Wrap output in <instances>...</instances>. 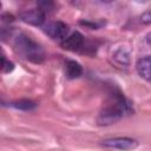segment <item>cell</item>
I'll return each instance as SVG.
<instances>
[{
    "instance_id": "cell-4",
    "label": "cell",
    "mask_w": 151,
    "mask_h": 151,
    "mask_svg": "<svg viewBox=\"0 0 151 151\" xmlns=\"http://www.w3.org/2000/svg\"><path fill=\"white\" fill-rule=\"evenodd\" d=\"M45 33L55 40H64L68 35V26L63 21H51L44 27Z\"/></svg>"
},
{
    "instance_id": "cell-8",
    "label": "cell",
    "mask_w": 151,
    "mask_h": 151,
    "mask_svg": "<svg viewBox=\"0 0 151 151\" xmlns=\"http://www.w3.org/2000/svg\"><path fill=\"white\" fill-rule=\"evenodd\" d=\"M81 73H83V68L79 63H77L74 60H68L66 63V76L70 79L79 78L81 76Z\"/></svg>"
},
{
    "instance_id": "cell-13",
    "label": "cell",
    "mask_w": 151,
    "mask_h": 151,
    "mask_svg": "<svg viewBox=\"0 0 151 151\" xmlns=\"http://www.w3.org/2000/svg\"><path fill=\"white\" fill-rule=\"evenodd\" d=\"M140 20H142V22H144V24H151V11L144 12V13L142 14V17H140Z\"/></svg>"
},
{
    "instance_id": "cell-14",
    "label": "cell",
    "mask_w": 151,
    "mask_h": 151,
    "mask_svg": "<svg viewBox=\"0 0 151 151\" xmlns=\"http://www.w3.org/2000/svg\"><path fill=\"white\" fill-rule=\"evenodd\" d=\"M145 41H146V44H147L149 46H151V31L146 34V37H145Z\"/></svg>"
},
{
    "instance_id": "cell-7",
    "label": "cell",
    "mask_w": 151,
    "mask_h": 151,
    "mask_svg": "<svg viewBox=\"0 0 151 151\" xmlns=\"http://www.w3.org/2000/svg\"><path fill=\"white\" fill-rule=\"evenodd\" d=\"M136 68L142 78H144L147 81H151V55H146L138 59Z\"/></svg>"
},
{
    "instance_id": "cell-6",
    "label": "cell",
    "mask_w": 151,
    "mask_h": 151,
    "mask_svg": "<svg viewBox=\"0 0 151 151\" xmlns=\"http://www.w3.org/2000/svg\"><path fill=\"white\" fill-rule=\"evenodd\" d=\"M85 45V39L83 37L81 33L79 32H73L71 34H68L63 41H61V46L65 50L68 51H80Z\"/></svg>"
},
{
    "instance_id": "cell-11",
    "label": "cell",
    "mask_w": 151,
    "mask_h": 151,
    "mask_svg": "<svg viewBox=\"0 0 151 151\" xmlns=\"http://www.w3.org/2000/svg\"><path fill=\"white\" fill-rule=\"evenodd\" d=\"M53 2H50V1H40L38 2V8L40 11H42L44 13L46 12H50L51 9H53Z\"/></svg>"
},
{
    "instance_id": "cell-9",
    "label": "cell",
    "mask_w": 151,
    "mask_h": 151,
    "mask_svg": "<svg viewBox=\"0 0 151 151\" xmlns=\"http://www.w3.org/2000/svg\"><path fill=\"white\" fill-rule=\"evenodd\" d=\"M11 106H13L17 110H22V111H31L33 110L37 104L29 99H20V100H15L13 103H11Z\"/></svg>"
},
{
    "instance_id": "cell-10",
    "label": "cell",
    "mask_w": 151,
    "mask_h": 151,
    "mask_svg": "<svg viewBox=\"0 0 151 151\" xmlns=\"http://www.w3.org/2000/svg\"><path fill=\"white\" fill-rule=\"evenodd\" d=\"M113 58L116 61H118L122 65H129L130 63V54L124 48H119L113 53Z\"/></svg>"
},
{
    "instance_id": "cell-3",
    "label": "cell",
    "mask_w": 151,
    "mask_h": 151,
    "mask_svg": "<svg viewBox=\"0 0 151 151\" xmlns=\"http://www.w3.org/2000/svg\"><path fill=\"white\" fill-rule=\"evenodd\" d=\"M101 145L109 149L120 150V151H129L133 150L138 146V142L130 137H114V138H107L101 142Z\"/></svg>"
},
{
    "instance_id": "cell-1",
    "label": "cell",
    "mask_w": 151,
    "mask_h": 151,
    "mask_svg": "<svg viewBox=\"0 0 151 151\" xmlns=\"http://www.w3.org/2000/svg\"><path fill=\"white\" fill-rule=\"evenodd\" d=\"M131 112V107L124 96L120 93L113 94L111 101L100 111L98 116V123L100 125H109L112 124L124 116L129 114Z\"/></svg>"
},
{
    "instance_id": "cell-5",
    "label": "cell",
    "mask_w": 151,
    "mask_h": 151,
    "mask_svg": "<svg viewBox=\"0 0 151 151\" xmlns=\"http://www.w3.org/2000/svg\"><path fill=\"white\" fill-rule=\"evenodd\" d=\"M19 18L26 24H29L33 26H40L45 21V13L37 7V8L26 9V11L20 12Z\"/></svg>"
},
{
    "instance_id": "cell-12",
    "label": "cell",
    "mask_w": 151,
    "mask_h": 151,
    "mask_svg": "<svg viewBox=\"0 0 151 151\" xmlns=\"http://www.w3.org/2000/svg\"><path fill=\"white\" fill-rule=\"evenodd\" d=\"M13 68H14L13 63H11V61H6V59L2 58V72L8 73V72H11Z\"/></svg>"
},
{
    "instance_id": "cell-2",
    "label": "cell",
    "mask_w": 151,
    "mask_h": 151,
    "mask_svg": "<svg viewBox=\"0 0 151 151\" xmlns=\"http://www.w3.org/2000/svg\"><path fill=\"white\" fill-rule=\"evenodd\" d=\"M14 48L21 57L31 63L40 64L45 59V52L42 47L25 34H19L15 37Z\"/></svg>"
}]
</instances>
